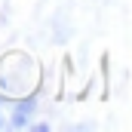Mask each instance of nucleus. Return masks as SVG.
I'll use <instances>...</instances> for the list:
<instances>
[{
    "mask_svg": "<svg viewBox=\"0 0 132 132\" xmlns=\"http://www.w3.org/2000/svg\"><path fill=\"white\" fill-rule=\"evenodd\" d=\"M0 114H3V98H0ZM0 126H3V120H0Z\"/></svg>",
    "mask_w": 132,
    "mask_h": 132,
    "instance_id": "1",
    "label": "nucleus"
}]
</instances>
